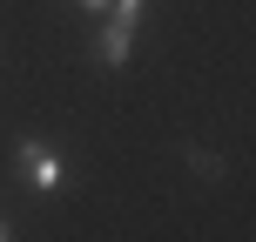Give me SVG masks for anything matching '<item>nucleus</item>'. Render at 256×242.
<instances>
[{"label": "nucleus", "instance_id": "obj_5", "mask_svg": "<svg viewBox=\"0 0 256 242\" xmlns=\"http://www.w3.org/2000/svg\"><path fill=\"white\" fill-rule=\"evenodd\" d=\"M7 236H14V229H7V222H0V242H7Z\"/></svg>", "mask_w": 256, "mask_h": 242}, {"label": "nucleus", "instance_id": "obj_2", "mask_svg": "<svg viewBox=\"0 0 256 242\" xmlns=\"http://www.w3.org/2000/svg\"><path fill=\"white\" fill-rule=\"evenodd\" d=\"M14 168H20L27 189H40V195H54V189L68 182V162L48 148V141H20V148H14Z\"/></svg>", "mask_w": 256, "mask_h": 242}, {"label": "nucleus", "instance_id": "obj_1", "mask_svg": "<svg viewBox=\"0 0 256 242\" xmlns=\"http://www.w3.org/2000/svg\"><path fill=\"white\" fill-rule=\"evenodd\" d=\"M135 20H142V0H115L102 40H94V61L102 67H128V47H135Z\"/></svg>", "mask_w": 256, "mask_h": 242}, {"label": "nucleus", "instance_id": "obj_4", "mask_svg": "<svg viewBox=\"0 0 256 242\" xmlns=\"http://www.w3.org/2000/svg\"><path fill=\"white\" fill-rule=\"evenodd\" d=\"M81 7H88V13H108V0H81Z\"/></svg>", "mask_w": 256, "mask_h": 242}, {"label": "nucleus", "instance_id": "obj_3", "mask_svg": "<svg viewBox=\"0 0 256 242\" xmlns=\"http://www.w3.org/2000/svg\"><path fill=\"white\" fill-rule=\"evenodd\" d=\"M189 168H196V175H202V182H216V175H222V162H216V155H209V148H189Z\"/></svg>", "mask_w": 256, "mask_h": 242}]
</instances>
